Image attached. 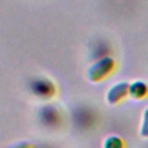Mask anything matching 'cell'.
Wrapping results in <instances>:
<instances>
[{
  "label": "cell",
  "mask_w": 148,
  "mask_h": 148,
  "mask_svg": "<svg viewBox=\"0 0 148 148\" xmlns=\"http://www.w3.org/2000/svg\"><path fill=\"white\" fill-rule=\"evenodd\" d=\"M141 134L143 136H148V109L146 110V113H145V119H143V124H142V128H141Z\"/></svg>",
  "instance_id": "5b68a950"
},
{
  "label": "cell",
  "mask_w": 148,
  "mask_h": 148,
  "mask_svg": "<svg viewBox=\"0 0 148 148\" xmlns=\"http://www.w3.org/2000/svg\"><path fill=\"white\" fill-rule=\"evenodd\" d=\"M146 91H147V87H146L145 83H142V82H135V83H133V84L130 87V92H131L133 96H135V97H141V96H143V95L146 94Z\"/></svg>",
  "instance_id": "3957f363"
},
{
  "label": "cell",
  "mask_w": 148,
  "mask_h": 148,
  "mask_svg": "<svg viewBox=\"0 0 148 148\" xmlns=\"http://www.w3.org/2000/svg\"><path fill=\"white\" fill-rule=\"evenodd\" d=\"M104 146L105 148H121V141L118 138H109Z\"/></svg>",
  "instance_id": "277c9868"
},
{
  "label": "cell",
  "mask_w": 148,
  "mask_h": 148,
  "mask_svg": "<svg viewBox=\"0 0 148 148\" xmlns=\"http://www.w3.org/2000/svg\"><path fill=\"white\" fill-rule=\"evenodd\" d=\"M127 89H128V86H127L125 82H123V83H119V84L114 86V87L110 90L109 96H108V98H109L110 103H117L119 99H121V98H123V96L126 94Z\"/></svg>",
  "instance_id": "7a4b0ae2"
},
{
  "label": "cell",
  "mask_w": 148,
  "mask_h": 148,
  "mask_svg": "<svg viewBox=\"0 0 148 148\" xmlns=\"http://www.w3.org/2000/svg\"><path fill=\"white\" fill-rule=\"evenodd\" d=\"M112 67V60L111 59H103L99 62H97L94 67H91L89 74L91 80H98L102 76L106 75V73Z\"/></svg>",
  "instance_id": "6da1fadb"
}]
</instances>
